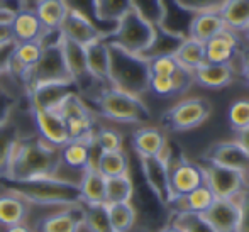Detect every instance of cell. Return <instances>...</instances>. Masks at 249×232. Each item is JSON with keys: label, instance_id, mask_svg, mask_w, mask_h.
<instances>
[{"label": "cell", "instance_id": "58", "mask_svg": "<svg viewBox=\"0 0 249 232\" xmlns=\"http://www.w3.org/2000/svg\"><path fill=\"white\" fill-rule=\"evenodd\" d=\"M26 2H27V3H29V2H33V3H34V2H36V0H26Z\"/></svg>", "mask_w": 249, "mask_h": 232}, {"label": "cell", "instance_id": "34", "mask_svg": "<svg viewBox=\"0 0 249 232\" xmlns=\"http://www.w3.org/2000/svg\"><path fill=\"white\" fill-rule=\"evenodd\" d=\"M219 14L227 29L243 33L249 24V0H226Z\"/></svg>", "mask_w": 249, "mask_h": 232}, {"label": "cell", "instance_id": "43", "mask_svg": "<svg viewBox=\"0 0 249 232\" xmlns=\"http://www.w3.org/2000/svg\"><path fill=\"white\" fill-rule=\"evenodd\" d=\"M227 119H229L231 127L236 132L244 131L249 127V98H239V100L232 102L227 112Z\"/></svg>", "mask_w": 249, "mask_h": 232}, {"label": "cell", "instance_id": "20", "mask_svg": "<svg viewBox=\"0 0 249 232\" xmlns=\"http://www.w3.org/2000/svg\"><path fill=\"white\" fill-rule=\"evenodd\" d=\"M236 68L232 63H205L194 71V83L203 89H226L234 82Z\"/></svg>", "mask_w": 249, "mask_h": 232}, {"label": "cell", "instance_id": "54", "mask_svg": "<svg viewBox=\"0 0 249 232\" xmlns=\"http://www.w3.org/2000/svg\"><path fill=\"white\" fill-rule=\"evenodd\" d=\"M5 232H33V229L26 226V224H19V226H12V227H7Z\"/></svg>", "mask_w": 249, "mask_h": 232}, {"label": "cell", "instance_id": "29", "mask_svg": "<svg viewBox=\"0 0 249 232\" xmlns=\"http://www.w3.org/2000/svg\"><path fill=\"white\" fill-rule=\"evenodd\" d=\"M187 39L181 34H175L170 31L163 29V27L156 26L154 27V37L151 41L149 48L142 53V58L144 59H154L161 58V56H175V53L178 51V48L181 46V43Z\"/></svg>", "mask_w": 249, "mask_h": 232}, {"label": "cell", "instance_id": "6", "mask_svg": "<svg viewBox=\"0 0 249 232\" xmlns=\"http://www.w3.org/2000/svg\"><path fill=\"white\" fill-rule=\"evenodd\" d=\"M53 82H71L65 58H63L61 43L43 49L36 65L27 70L26 76L22 80V85L24 90L27 92V90L34 89L37 85Z\"/></svg>", "mask_w": 249, "mask_h": 232}, {"label": "cell", "instance_id": "32", "mask_svg": "<svg viewBox=\"0 0 249 232\" xmlns=\"http://www.w3.org/2000/svg\"><path fill=\"white\" fill-rule=\"evenodd\" d=\"M33 10L44 29H59L68 14V7L63 0H36Z\"/></svg>", "mask_w": 249, "mask_h": 232}, {"label": "cell", "instance_id": "15", "mask_svg": "<svg viewBox=\"0 0 249 232\" xmlns=\"http://www.w3.org/2000/svg\"><path fill=\"white\" fill-rule=\"evenodd\" d=\"M33 115L34 125L37 129V136L48 143L50 146L63 147L70 141L68 127H66L65 121H63L61 114L58 110H39V108H33L29 110Z\"/></svg>", "mask_w": 249, "mask_h": 232}, {"label": "cell", "instance_id": "57", "mask_svg": "<svg viewBox=\"0 0 249 232\" xmlns=\"http://www.w3.org/2000/svg\"><path fill=\"white\" fill-rule=\"evenodd\" d=\"M243 34H244V37H246V39H248V43H249V24L246 26V29L243 31Z\"/></svg>", "mask_w": 249, "mask_h": 232}, {"label": "cell", "instance_id": "26", "mask_svg": "<svg viewBox=\"0 0 249 232\" xmlns=\"http://www.w3.org/2000/svg\"><path fill=\"white\" fill-rule=\"evenodd\" d=\"M132 147L138 156H160L168 149L166 136L158 127H141L132 134Z\"/></svg>", "mask_w": 249, "mask_h": 232}, {"label": "cell", "instance_id": "48", "mask_svg": "<svg viewBox=\"0 0 249 232\" xmlns=\"http://www.w3.org/2000/svg\"><path fill=\"white\" fill-rule=\"evenodd\" d=\"M14 48H16V43H7V44H0V75L7 73V68H9V61L14 54Z\"/></svg>", "mask_w": 249, "mask_h": 232}, {"label": "cell", "instance_id": "59", "mask_svg": "<svg viewBox=\"0 0 249 232\" xmlns=\"http://www.w3.org/2000/svg\"><path fill=\"white\" fill-rule=\"evenodd\" d=\"M248 180H249V173H248Z\"/></svg>", "mask_w": 249, "mask_h": 232}, {"label": "cell", "instance_id": "46", "mask_svg": "<svg viewBox=\"0 0 249 232\" xmlns=\"http://www.w3.org/2000/svg\"><path fill=\"white\" fill-rule=\"evenodd\" d=\"M236 200L239 203V210H241L237 232H249V185L236 196Z\"/></svg>", "mask_w": 249, "mask_h": 232}, {"label": "cell", "instance_id": "31", "mask_svg": "<svg viewBox=\"0 0 249 232\" xmlns=\"http://www.w3.org/2000/svg\"><path fill=\"white\" fill-rule=\"evenodd\" d=\"M29 215V205L12 193L0 192V226L12 227L24 224Z\"/></svg>", "mask_w": 249, "mask_h": 232}, {"label": "cell", "instance_id": "17", "mask_svg": "<svg viewBox=\"0 0 249 232\" xmlns=\"http://www.w3.org/2000/svg\"><path fill=\"white\" fill-rule=\"evenodd\" d=\"M203 215L217 232H237L241 219L239 203L236 198H215Z\"/></svg>", "mask_w": 249, "mask_h": 232}, {"label": "cell", "instance_id": "53", "mask_svg": "<svg viewBox=\"0 0 249 232\" xmlns=\"http://www.w3.org/2000/svg\"><path fill=\"white\" fill-rule=\"evenodd\" d=\"M241 71H243L244 80H246L248 85H249V53H246V54H244V58H243V68H241Z\"/></svg>", "mask_w": 249, "mask_h": 232}, {"label": "cell", "instance_id": "51", "mask_svg": "<svg viewBox=\"0 0 249 232\" xmlns=\"http://www.w3.org/2000/svg\"><path fill=\"white\" fill-rule=\"evenodd\" d=\"M14 36H12V26L10 22H0V44H7L12 43Z\"/></svg>", "mask_w": 249, "mask_h": 232}, {"label": "cell", "instance_id": "38", "mask_svg": "<svg viewBox=\"0 0 249 232\" xmlns=\"http://www.w3.org/2000/svg\"><path fill=\"white\" fill-rule=\"evenodd\" d=\"M134 195V185L129 175L105 178V203H127Z\"/></svg>", "mask_w": 249, "mask_h": 232}, {"label": "cell", "instance_id": "23", "mask_svg": "<svg viewBox=\"0 0 249 232\" xmlns=\"http://www.w3.org/2000/svg\"><path fill=\"white\" fill-rule=\"evenodd\" d=\"M161 5H163V16H161L160 27L170 31V33L188 37L190 24L197 14L185 9L177 0H161Z\"/></svg>", "mask_w": 249, "mask_h": 232}, {"label": "cell", "instance_id": "14", "mask_svg": "<svg viewBox=\"0 0 249 232\" xmlns=\"http://www.w3.org/2000/svg\"><path fill=\"white\" fill-rule=\"evenodd\" d=\"M203 161L217 166L231 168V170L249 173V156L236 141H220L203 153Z\"/></svg>", "mask_w": 249, "mask_h": 232}, {"label": "cell", "instance_id": "52", "mask_svg": "<svg viewBox=\"0 0 249 232\" xmlns=\"http://www.w3.org/2000/svg\"><path fill=\"white\" fill-rule=\"evenodd\" d=\"M234 141H236V143L239 144L244 151H246L248 156H249V127L244 129V131L237 132V136H236V139H234Z\"/></svg>", "mask_w": 249, "mask_h": 232}, {"label": "cell", "instance_id": "35", "mask_svg": "<svg viewBox=\"0 0 249 232\" xmlns=\"http://www.w3.org/2000/svg\"><path fill=\"white\" fill-rule=\"evenodd\" d=\"M213 200H215L213 193L210 192L205 185H202V186H198V188H195L194 192H190V193H187V195L177 198L171 205L175 207V210L205 214L207 209L213 203Z\"/></svg>", "mask_w": 249, "mask_h": 232}, {"label": "cell", "instance_id": "22", "mask_svg": "<svg viewBox=\"0 0 249 232\" xmlns=\"http://www.w3.org/2000/svg\"><path fill=\"white\" fill-rule=\"evenodd\" d=\"M237 53H239V39L237 34L231 29H224L205 43L207 63H232Z\"/></svg>", "mask_w": 249, "mask_h": 232}, {"label": "cell", "instance_id": "3", "mask_svg": "<svg viewBox=\"0 0 249 232\" xmlns=\"http://www.w3.org/2000/svg\"><path fill=\"white\" fill-rule=\"evenodd\" d=\"M108 87L134 97L144 95L149 90L148 59L108 43Z\"/></svg>", "mask_w": 249, "mask_h": 232}, {"label": "cell", "instance_id": "12", "mask_svg": "<svg viewBox=\"0 0 249 232\" xmlns=\"http://www.w3.org/2000/svg\"><path fill=\"white\" fill-rule=\"evenodd\" d=\"M170 185L175 200L205 185L200 164L192 163L187 158H178V160L170 158Z\"/></svg>", "mask_w": 249, "mask_h": 232}, {"label": "cell", "instance_id": "9", "mask_svg": "<svg viewBox=\"0 0 249 232\" xmlns=\"http://www.w3.org/2000/svg\"><path fill=\"white\" fill-rule=\"evenodd\" d=\"M170 158L168 149L160 156H139L146 185L163 205H171L175 200L170 185Z\"/></svg>", "mask_w": 249, "mask_h": 232}, {"label": "cell", "instance_id": "28", "mask_svg": "<svg viewBox=\"0 0 249 232\" xmlns=\"http://www.w3.org/2000/svg\"><path fill=\"white\" fill-rule=\"evenodd\" d=\"M12 36L14 43H29V41H37L43 33V24L39 22L36 12L33 9H24L14 16L12 22Z\"/></svg>", "mask_w": 249, "mask_h": 232}, {"label": "cell", "instance_id": "11", "mask_svg": "<svg viewBox=\"0 0 249 232\" xmlns=\"http://www.w3.org/2000/svg\"><path fill=\"white\" fill-rule=\"evenodd\" d=\"M78 93L73 82H53L37 85L34 89L27 90L26 98L29 110L39 108V110H58V107L63 104L68 95Z\"/></svg>", "mask_w": 249, "mask_h": 232}, {"label": "cell", "instance_id": "49", "mask_svg": "<svg viewBox=\"0 0 249 232\" xmlns=\"http://www.w3.org/2000/svg\"><path fill=\"white\" fill-rule=\"evenodd\" d=\"M27 7H29V3L26 0H0V10H7L12 14L20 12Z\"/></svg>", "mask_w": 249, "mask_h": 232}, {"label": "cell", "instance_id": "36", "mask_svg": "<svg viewBox=\"0 0 249 232\" xmlns=\"http://www.w3.org/2000/svg\"><path fill=\"white\" fill-rule=\"evenodd\" d=\"M175 58L181 66H185L190 71H195V70L207 63L205 44L192 39V37H187L181 43V46L178 48V51L175 53Z\"/></svg>", "mask_w": 249, "mask_h": 232}, {"label": "cell", "instance_id": "5", "mask_svg": "<svg viewBox=\"0 0 249 232\" xmlns=\"http://www.w3.org/2000/svg\"><path fill=\"white\" fill-rule=\"evenodd\" d=\"M154 27L146 19H142L136 10H129L117 24L114 31L107 36V41L115 46L125 49L132 54L141 56L149 48L154 37Z\"/></svg>", "mask_w": 249, "mask_h": 232}, {"label": "cell", "instance_id": "2", "mask_svg": "<svg viewBox=\"0 0 249 232\" xmlns=\"http://www.w3.org/2000/svg\"><path fill=\"white\" fill-rule=\"evenodd\" d=\"M0 188L5 193L19 196L27 205L37 207H70L82 203L78 183L61 177L41 178V180L14 183L0 178Z\"/></svg>", "mask_w": 249, "mask_h": 232}, {"label": "cell", "instance_id": "1", "mask_svg": "<svg viewBox=\"0 0 249 232\" xmlns=\"http://www.w3.org/2000/svg\"><path fill=\"white\" fill-rule=\"evenodd\" d=\"M59 149L36 138H19L12 149L2 180L24 183V181L41 180V178L59 177Z\"/></svg>", "mask_w": 249, "mask_h": 232}, {"label": "cell", "instance_id": "37", "mask_svg": "<svg viewBox=\"0 0 249 232\" xmlns=\"http://www.w3.org/2000/svg\"><path fill=\"white\" fill-rule=\"evenodd\" d=\"M107 214L112 232H131V229L136 224V209L131 202L108 203Z\"/></svg>", "mask_w": 249, "mask_h": 232}, {"label": "cell", "instance_id": "10", "mask_svg": "<svg viewBox=\"0 0 249 232\" xmlns=\"http://www.w3.org/2000/svg\"><path fill=\"white\" fill-rule=\"evenodd\" d=\"M200 168L203 173V183L215 198H236L249 185L248 175L241 171L217 166L212 163L200 164Z\"/></svg>", "mask_w": 249, "mask_h": 232}, {"label": "cell", "instance_id": "4", "mask_svg": "<svg viewBox=\"0 0 249 232\" xmlns=\"http://www.w3.org/2000/svg\"><path fill=\"white\" fill-rule=\"evenodd\" d=\"M97 110L105 119L121 124H144L151 119L149 107L131 93L121 92L114 87H104L93 97Z\"/></svg>", "mask_w": 249, "mask_h": 232}, {"label": "cell", "instance_id": "42", "mask_svg": "<svg viewBox=\"0 0 249 232\" xmlns=\"http://www.w3.org/2000/svg\"><path fill=\"white\" fill-rule=\"evenodd\" d=\"M124 146V138L119 131L110 127L95 129L93 134V147H99V153H108V151H121Z\"/></svg>", "mask_w": 249, "mask_h": 232}, {"label": "cell", "instance_id": "27", "mask_svg": "<svg viewBox=\"0 0 249 232\" xmlns=\"http://www.w3.org/2000/svg\"><path fill=\"white\" fill-rule=\"evenodd\" d=\"M87 68L97 83H105L108 87V43L107 39H99L85 46Z\"/></svg>", "mask_w": 249, "mask_h": 232}, {"label": "cell", "instance_id": "18", "mask_svg": "<svg viewBox=\"0 0 249 232\" xmlns=\"http://www.w3.org/2000/svg\"><path fill=\"white\" fill-rule=\"evenodd\" d=\"M83 231V203L63 207L50 214L37 224V232H82Z\"/></svg>", "mask_w": 249, "mask_h": 232}, {"label": "cell", "instance_id": "50", "mask_svg": "<svg viewBox=\"0 0 249 232\" xmlns=\"http://www.w3.org/2000/svg\"><path fill=\"white\" fill-rule=\"evenodd\" d=\"M14 112V98H10L7 93L0 90V122L5 117H9Z\"/></svg>", "mask_w": 249, "mask_h": 232}, {"label": "cell", "instance_id": "24", "mask_svg": "<svg viewBox=\"0 0 249 232\" xmlns=\"http://www.w3.org/2000/svg\"><path fill=\"white\" fill-rule=\"evenodd\" d=\"M80 190V200L83 205H102L105 203V178L97 171L93 163L82 171L76 181Z\"/></svg>", "mask_w": 249, "mask_h": 232}, {"label": "cell", "instance_id": "44", "mask_svg": "<svg viewBox=\"0 0 249 232\" xmlns=\"http://www.w3.org/2000/svg\"><path fill=\"white\" fill-rule=\"evenodd\" d=\"M132 10L139 14L153 26H160L161 16H163V5L161 0H131Z\"/></svg>", "mask_w": 249, "mask_h": 232}, {"label": "cell", "instance_id": "7", "mask_svg": "<svg viewBox=\"0 0 249 232\" xmlns=\"http://www.w3.org/2000/svg\"><path fill=\"white\" fill-rule=\"evenodd\" d=\"M212 105L203 97H190L168 108L161 117L164 127L175 132H185L202 125L209 119Z\"/></svg>", "mask_w": 249, "mask_h": 232}, {"label": "cell", "instance_id": "45", "mask_svg": "<svg viewBox=\"0 0 249 232\" xmlns=\"http://www.w3.org/2000/svg\"><path fill=\"white\" fill-rule=\"evenodd\" d=\"M185 9L192 10L194 14L202 12H219L220 7L226 3V0H177Z\"/></svg>", "mask_w": 249, "mask_h": 232}, {"label": "cell", "instance_id": "21", "mask_svg": "<svg viewBox=\"0 0 249 232\" xmlns=\"http://www.w3.org/2000/svg\"><path fill=\"white\" fill-rule=\"evenodd\" d=\"M92 149L93 141L70 139L65 146L59 147V163L82 175V171L93 163Z\"/></svg>", "mask_w": 249, "mask_h": 232}, {"label": "cell", "instance_id": "33", "mask_svg": "<svg viewBox=\"0 0 249 232\" xmlns=\"http://www.w3.org/2000/svg\"><path fill=\"white\" fill-rule=\"evenodd\" d=\"M93 166L104 178H114L129 175V156L124 149L108 151V153H99Z\"/></svg>", "mask_w": 249, "mask_h": 232}, {"label": "cell", "instance_id": "16", "mask_svg": "<svg viewBox=\"0 0 249 232\" xmlns=\"http://www.w3.org/2000/svg\"><path fill=\"white\" fill-rule=\"evenodd\" d=\"M61 51H63V58H65V63H66V68H68L70 78L75 83L78 92H83V90H87L89 87H92L93 83H97L95 80L92 78V75L89 73V68H87L85 48L73 43V41L66 39V37H63Z\"/></svg>", "mask_w": 249, "mask_h": 232}, {"label": "cell", "instance_id": "39", "mask_svg": "<svg viewBox=\"0 0 249 232\" xmlns=\"http://www.w3.org/2000/svg\"><path fill=\"white\" fill-rule=\"evenodd\" d=\"M19 141V129L12 114L0 122V175L3 173L16 143Z\"/></svg>", "mask_w": 249, "mask_h": 232}, {"label": "cell", "instance_id": "13", "mask_svg": "<svg viewBox=\"0 0 249 232\" xmlns=\"http://www.w3.org/2000/svg\"><path fill=\"white\" fill-rule=\"evenodd\" d=\"M63 37L73 41V43L80 44V46H89L90 43H95L99 39H107L108 34L102 31L93 20L89 17L82 16V14L75 12V10H68L65 20H63L61 27Z\"/></svg>", "mask_w": 249, "mask_h": 232}, {"label": "cell", "instance_id": "41", "mask_svg": "<svg viewBox=\"0 0 249 232\" xmlns=\"http://www.w3.org/2000/svg\"><path fill=\"white\" fill-rule=\"evenodd\" d=\"M83 231L112 232L105 203H102V205H83Z\"/></svg>", "mask_w": 249, "mask_h": 232}, {"label": "cell", "instance_id": "47", "mask_svg": "<svg viewBox=\"0 0 249 232\" xmlns=\"http://www.w3.org/2000/svg\"><path fill=\"white\" fill-rule=\"evenodd\" d=\"M63 2H65V5L68 7V10H75V12L89 17L90 20L95 22V14H93L95 0H63ZM97 26H99V24H97Z\"/></svg>", "mask_w": 249, "mask_h": 232}, {"label": "cell", "instance_id": "19", "mask_svg": "<svg viewBox=\"0 0 249 232\" xmlns=\"http://www.w3.org/2000/svg\"><path fill=\"white\" fill-rule=\"evenodd\" d=\"M194 85V71L180 65L173 75H149V90L158 97L185 93Z\"/></svg>", "mask_w": 249, "mask_h": 232}, {"label": "cell", "instance_id": "8", "mask_svg": "<svg viewBox=\"0 0 249 232\" xmlns=\"http://www.w3.org/2000/svg\"><path fill=\"white\" fill-rule=\"evenodd\" d=\"M66 127L70 139H89L93 141L95 134V115L85 104L80 93H71L58 107Z\"/></svg>", "mask_w": 249, "mask_h": 232}, {"label": "cell", "instance_id": "40", "mask_svg": "<svg viewBox=\"0 0 249 232\" xmlns=\"http://www.w3.org/2000/svg\"><path fill=\"white\" fill-rule=\"evenodd\" d=\"M170 224L181 232H217L203 214L185 212V210H175Z\"/></svg>", "mask_w": 249, "mask_h": 232}, {"label": "cell", "instance_id": "25", "mask_svg": "<svg viewBox=\"0 0 249 232\" xmlns=\"http://www.w3.org/2000/svg\"><path fill=\"white\" fill-rule=\"evenodd\" d=\"M131 0H95L93 14L102 31L110 34L115 24L131 10Z\"/></svg>", "mask_w": 249, "mask_h": 232}, {"label": "cell", "instance_id": "55", "mask_svg": "<svg viewBox=\"0 0 249 232\" xmlns=\"http://www.w3.org/2000/svg\"><path fill=\"white\" fill-rule=\"evenodd\" d=\"M14 16H16V14L7 12V10H0V22H12Z\"/></svg>", "mask_w": 249, "mask_h": 232}, {"label": "cell", "instance_id": "56", "mask_svg": "<svg viewBox=\"0 0 249 232\" xmlns=\"http://www.w3.org/2000/svg\"><path fill=\"white\" fill-rule=\"evenodd\" d=\"M160 232H181V231H178L177 227H173V226H171V224H170V226H166V227H164V229H161Z\"/></svg>", "mask_w": 249, "mask_h": 232}, {"label": "cell", "instance_id": "30", "mask_svg": "<svg viewBox=\"0 0 249 232\" xmlns=\"http://www.w3.org/2000/svg\"><path fill=\"white\" fill-rule=\"evenodd\" d=\"M224 29H227V27L219 12H202L197 14L192 20L190 29H188V37L205 44L207 41H210L213 36L222 33Z\"/></svg>", "mask_w": 249, "mask_h": 232}]
</instances>
